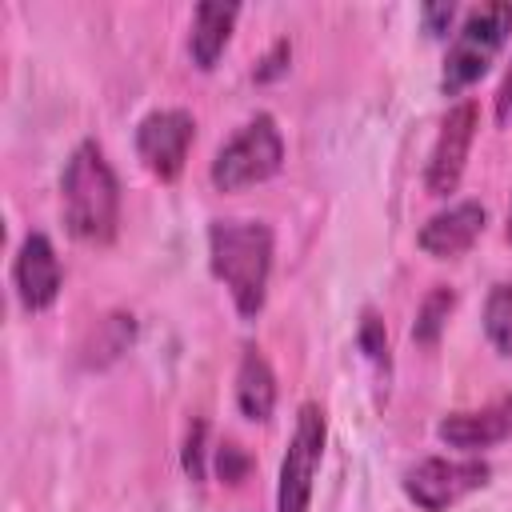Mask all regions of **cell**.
I'll return each mask as SVG.
<instances>
[{"label":"cell","instance_id":"6da1fadb","mask_svg":"<svg viewBox=\"0 0 512 512\" xmlns=\"http://www.w3.org/2000/svg\"><path fill=\"white\" fill-rule=\"evenodd\" d=\"M272 252H276V236L264 220L220 216V220L208 224L212 276L228 288V296H232V304L244 320H256L264 300H268Z\"/></svg>","mask_w":512,"mask_h":512},{"label":"cell","instance_id":"9a60e30c","mask_svg":"<svg viewBox=\"0 0 512 512\" xmlns=\"http://www.w3.org/2000/svg\"><path fill=\"white\" fill-rule=\"evenodd\" d=\"M456 308V292L448 288V284H436L424 300H420V308H416V320H412V340L416 344H424V348H432L436 340H440V332H444V324H448V312Z\"/></svg>","mask_w":512,"mask_h":512},{"label":"cell","instance_id":"d6986e66","mask_svg":"<svg viewBox=\"0 0 512 512\" xmlns=\"http://www.w3.org/2000/svg\"><path fill=\"white\" fill-rule=\"evenodd\" d=\"M452 16H456V4L452 0H440V4H424L420 8V20H424V32L428 36H444L452 28Z\"/></svg>","mask_w":512,"mask_h":512},{"label":"cell","instance_id":"52a82bcc","mask_svg":"<svg viewBox=\"0 0 512 512\" xmlns=\"http://www.w3.org/2000/svg\"><path fill=\"white\" fill-rule=\"evenodd\" d=\"M476 128H480V108L476 100H456L444 120H440V132H436V144L428 152V168H424V188L432 196H448L456 192L460 176H464V164H468V152H472V140H476Z\"/></svg>","mask_w":512,"mask_h":512},{"label":"cell","instance_id":"4fadbf2b","mask_svg":"<svg viewBox=\"0 0 512 512\" xmlns=\"http://www.w3.org/2000/svg\"><path fill=\"white\" fill-rule=\"evenodd\" d=\"M236 16H240V4H224V0H204L196 4L192 12V28H188V56L196 68H216L220 52L228 48L232 40V28H236Z\"/></svg>","mask_w":512,"mask_h":512},{"label":"cell","instance_id":"8fae6325","mask_svg":"<svg viewBox=\"0 0 512 512\" xmlns=\"http://www.w3.org/2000/svg\"><path fill=\"white\" fill-rule=\"evenodd\" d=\"M484 220L488 216H484V204L480 200H456V204L432 212L420 224L416 244L428 256H436V260H452V256H460V252H468L476 244V236L484 232Z\"/></svg>","mask_w":512,"mask_h":512},{"label":"cell","instance_id":"7c38bea8","mask_svg":"<svg viewBox=\"0 0 512 512\" xmlns=\"http://www.w3.org/2000/svg\"><path fill=\"white\" fill-rule=\"evenodd\" d=\"M276 396H280V388H276V372H272L268 356L256 344H248L240 352V364H236V408H240V416L252 420V424L272 420Z\"/></svg>","mask_w":512,"mask_h":512},{"label":"cell","instance_id":"3957f363","mask_svg":"<svg viewBox=\"0 0 512 512\" xmlns=\"http://www.w3.org/2000/svg\"><path fill=\"white\" fill-rule=\"evenodd\" d=\"M508 32H512V4L508 0L468 8V16L460 20V28L452 32L448 52H444V68H440L444 96H460L468 84H476L488 72V64L496 60V52L504 48Z\"/></svg>","mask_w":512,"mask_h":512},{"label":"cell","instance_id":"ba28073f","mask_svg":"<svg viewBox=\"0 0 512 512\" xmlns=\"http://www.w3.org/2000/svg\"><path fill=\"white\" fill-rule=\"evenodd\" d=\"M192 140H196V120L184 108H156L136 124V156L160 180H176L184 172Z\"/></svg>","mask_w":512,"mask_h":512},{"label":"cell","instance_id":"e0dca14e","mask_svg":"<svg viewBox=\"0 0 512 512\" xmlns=\"http://www.w3.org/2000/svg\"><path fill=\"white\" fill-rule=\"evenodd\" d=\"M216 472H220V484H244L252 472V456L244 452V444L224 440L216 448Z\"/></svg>","mask_w":512,"mask_h":512},{"label":"cell","instance_id":"277c9868","mask_svg":"<svg viewBox=\"0 0 512 512\" xmlns=\"http://www.w3.org/2000/svg\"><path fill=\"white\" fill-rule=\"evenodd\" d=\"M280 164H284V136L268 112H256L216 148L208 176L220 192H240V188L272 180Z\"/></svg>","mask_w":512,"mask_h":512},{"label":"cell","instance_id":"2e32d148","mask_svg":"<svg viewBox=\"0 0 512 512\" xmlns=\"http://www.w3.org/2000/svg\"><path fill=\"white\" fill-rule=\"evenodd\" d=\"M356 344H360V352H364V356H368L376 368H388V332H384V320H380L372 308L360 316Z\"/></svg>","mask_w":512,"mask_h":512},{"label":"cell","instance_id":"5bb4252c","mask_svg":"<svg viewBox=\"0 0 512 512\" xmlns=\"http://www.w3.org/2000/svg\"><path fill=\"white\" fill-rule=\"evenodd\" d=\"M484 336L500 356H512V284L500 280L484 296Z\"/></svg>","mask_w":512,"mask_h":512},{"label":"cell","instance_id":"ffe728a7","mask_svg":"<svg viewBox=\"0 0 512 512\" xmlns=\"http://www.w3.org/2000/svg\"><path fill=\"white\" fill-rule=\"evenodd\" d=\"M288 56H292V44H288V40H276V44L264 52V60L256 64V80H272V76H280V72L288 68Z\"/></svg>","mask_w":512,"mask_h":512},{"label":"cell","instance_id":"8992f818","mask_svg":"<svg viewBox=\"0 0 512 512\" xmlns=\"http://www.w3.org/2000/svg\"><path fill=\"white\" fill-rule=\"evenodd\" d=\"M492 476L488 460H448V456H424L404 472V496L420 508V512H444L452 504H460L468 492L484 488Z\"/></svg>","mask_w":512,"mask_h":512},{"label":"cell","instance_id":"30bf717a","mask_svg":"<svg viewBox=\"0 0 512 512\" xmlns=\"http://www.w3.org/2000/svg\"><path fill=\"white\" fill-rule=\"evenodd\" d=\"M436 436L460 452H476V448H492V444L508 440L512 436V396H500L484 408L444 412L436 420Z\"/></svg>","mask_w":512,"mask_h":512},{"label":"cell","instance_id":"7a4b0ae2","mask_svg":"<svg viewBox=\"0 0 512 512\" xmlns=\"http://www.w3.org/2000/svg\"><path fill=\"white\" fill-rule=\"evenodd\" d=\"M64 228L80 244H112L120 228V180L96 140H80L60 172Z\"/></svg>","mask_w":512,"mask_h":512},{"label":"cell","instance_id":"ac0fdd59","mask_svg":"<svg viewBox=\"0 0 512 512\" xmlns=\"http://www.w3.org/2000/svg\"><path fill=\"white\" fill-rule=\"evenodd\" d=\"M184 472L192 480H204V420H192L184 436Z\"/></svg>","mask_w":512,"mask_h":512},{"label":"cell","instance_id":"44dd1931","mask_svg":"<svg viewBox=\"0 0 512 512\" xmlns=\"http://www.w3.org/2000/svg\"><path fill=\"white\" fill-rule=\"evenodd\" d=\"M496 124H512V60H508V68H504V80H500V88H496Z\"/></svg>","mask_w":512,"mask_h":512},{"label":"cell","instance_id":"9c48e42d","mask_svg":"<svg viewBox=\"0 0 512 512\" xmlns=\"http://www.w3.org/2000/svg\"><path fill=\"white\" fill-rule=\"evenodd\" d=\"M60 284H64V272H60V256H56L52 240L44 232H28L12 260L16 300L24 304V312H44L56 304Z\"/></svg>","mask_w":512,"mask_h":512},{"label":"cell","instance_id":"5b68a950","mask_svg":"<svg viewBox=\"0 0 512 512\" xmlns=\"http://www.w3.org/2000/svg\"><path fill=\"white\" fill-rule=\"evenodd\" d=\"M328 420L316 400H304L296 412V428L288 440V452L280 460V484H276V512H308L312 504V480L324 460Z\"/></svg>","mask_w":512,"mask_h":512},{"label":"cell","instance_id":"7402d4cb","mask_svg":"<svg viewBox=\"0 0 512 512\" xmlns=\"http://www.w3.org/2000/svg\"><path fill=\"white\" fill-rule=\"evenodd\" d=\"M504 236L512 240V200H508V224H504Z\"/></svg>","mask_w":512,"mask_h":512}]
</instances>
